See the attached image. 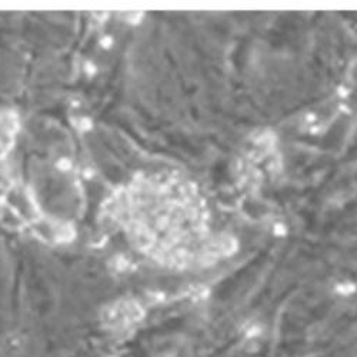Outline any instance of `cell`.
I'll return each mask as SVG.
<instances>
[{"label":"cell","mask_w":357,"mask_h":357,"mask_svg":"<svg viewBox=\"0 0 357 357\" xmlns=\"http://www.w3.org/2000/svg\"><path fill=\"white\" fill-rule=\"evenodd\" d=\"M193 195L178 183H140L119 199L117 219L147 249L176 239L199 242L209 229Z\"/></svg>","instance_id":"obj_1"}]
</instances>
